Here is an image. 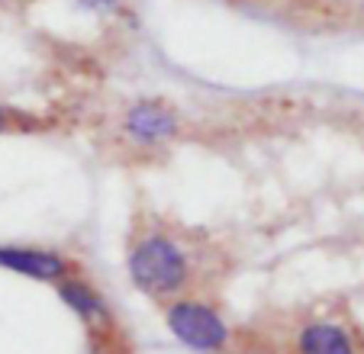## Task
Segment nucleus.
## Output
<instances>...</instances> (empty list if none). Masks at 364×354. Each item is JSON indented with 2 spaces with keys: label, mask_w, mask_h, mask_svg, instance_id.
<instances>
[{
  "label": "nucleus",
  "mask_w": 364,
  "mask_h": 354,
  "mask_svg": "<svg viewBox=\"0 0 364 354\" xmlns=\"http://www.w3.org/2000/svg\"><path fill=\"white\" fill-rule=\"evenodd\" d=\"M126 274L142 296L165 306L191 293L193 277H197V261L187 242H181L174 232L161 225H151L139 232L126 248Z\"/></svg>",
  "instance_id": "f257e3e1"
},
{
  "label": "nucleus",
  "mask_w": 364,
  "mask_h": 354,
  "mask_svg": "<svg viewBox=\"0 0 364 354\" xmlns=\"http://www.w3.org/2000/svg\"><path fill=\"white\" fill-rule=\"evenodd\" d=\"M165 328L181 348L193 354H232L235 328L216 303L203 296H178L165 303Z\"/></svg>",
  "instance_id": "f03ea898"
},
{
  "label": "nucleus",
  "mask_w": 364,
  "mask_h": 354,
  "mask_svg": "<svg viewBox=\"0 0 364 354\" xmlns=\"http://www.w3.org/2000/svg\"><path fill=\"white\" fill-rule=\"evenodd\" d=\"M119 132L136 149H165L181 136V113L168 100L139 97L119 113Z\"/></svg>",
  "instance_id": "7ed1b4c3"
},
{
  "label": "nucleus",
  "mask_w": 364,
  "mask_h": 354,
  "mask_svg": "<svg viewBox=\"0 0 364 354\" xmlns=\"http://www.w3.org/2000/svg\"><path fill=\"white\" fill-rule=\"evenodd\" d=\"M0 271L16 274L26 280L52 284L77 274V261H71L65 252L42 245H16V242H0Z\"/></svg>",
  "instance_id": "20e7f679"
},
{
  "label": "nucleus",
  "mask_w": 364,
  "mask_h": 354,
  "mask_svg": "<svg viewBox=\"0 0 364 354\" xmlns=\"http://www.w3.org/2000/svg\"><path fill=\"white\" fill-rule=\"evenodd\" d=\"M55 293H58V300H62V306L68 309L90 335H110V328H113L110 303L103 300V293L97 290L81 271L58 280Z\"/></svg>",
  "instance_id": "39448f33"
},
{
  "label": "nucleus",
  "mask_w": 364,
  "mask_h": 354,
  "mask_svg": "<svg viewBox=\"0 0 364 354\" xmlns=\"http://www.w3.org/2000/svg\"><path fill=\"white\" fill-rule=\"evenodd\" d=\"M294 354H361V338L338 319H303L290 335Z\"/></svg>",
  "instance_id": "423d86ee"
},
{
  "label": "nucleus",
  "mask_w": 364,
  "mask_h": 354,
  "mask_svg": "<svg viewBox=\"0 0 364 354\" xmlns=\"http://www.w3.org/2000/svg\"><path fill=\"white\" fill-rule=\"evenodd\" d=\"M75 4L94 16H126V0H75Z\"/></svg>",
  "instance_id": "0eeeda50"
},
{
  "label": "nucleus",
  "mask_w": 364,
  "mask_h": 354,
  "mask_svg": "<svg viewBox=\"0 0 364 354\" xmlns=\"http://www.w3.org/2000/svg\"><path fill=\"white\" fill-rule=\"evenodd\" d=\"M16 129V113H10L4 103H0V132H14Z\"/></svg>",
  "instance_id": "6e6552de"
}]
</instances>
